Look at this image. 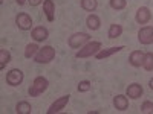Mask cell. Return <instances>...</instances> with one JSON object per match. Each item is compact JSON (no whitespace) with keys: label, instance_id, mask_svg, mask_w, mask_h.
I'll use <instances>...</instances> for the list:
<instances>
[{"label":"cell","instance_id":"5bb4252c","mask_svg":"<svg viewBox=\"0 0 153 114\" xmlns=\"http://www.w3.org/2000/svg\"><path fill=\"white\" fill-rule=\"evenodd\" d=\"M144 52L143 50H133L129 56V64L132 67H141L143 66V61H144Z\"/></svg>","mask_w":153,"mask_h":114},{"label":"cell","instance_id":"8fae6325","mask_svg":"<svg viewBox=\"0 0 153 114\" xmlns=\"http://www.w3.org/2000/svg\"><path fill=\"white\" fill-rule=\"evenodd\" d=\"M31 37L34 38V41L40 43V41L48 40V37H49V31H48L46 28H43V26H37V28H34V29H32Z\"/></svg>","mask_w":153,"mask_h":114},{"label":"cell","instance_id":"8992f818","mask_svg":"<svg viewBox=\"0 0 153 114\" xmlns=\"http://www.w3.org/2000/svg\"><path fill=\"white\" fill-rule=\"evenodd\" d=\"M138 41L144 44V46H149L153 43V26H144L139 29L138 32Z\"/></svg>","mask_w":153,"mask_h":114},{"label":"cell","instance_id":"9a60e30c","mask_svg":"<svg viewBox=\"0 0 153 114\" xmlns=\"http://www.w3.org/2000/svg\"><path fill=\"white\" fill-rule=\"evenodd\" d=\"M113 107L118 111H126L127 108H129V99H127V96H124V94L115 96L113 97Z\"/></svg>","mask_w":153,"mask_h":114},{"label":"cell","instance_id":"d6986e66","mask_svg":"<svg viewBox=\"0 0 153 114\" xmlns=\"http://www.w3.org/2000/svg\"><path fill=\"white\" fill-rule=\"evenodd\" d=\"M40 50L37 43H32V44H28L26 49H25V58H34L37 55V52Z\"/></svg>","mask_w":153,"mask_h":114},{"label":"cell","instance_id":"83f0119b","mask_svg":"<svg viewBox=\"0 0 153 114\" xmlns=\"http://www.w3.org/2000/svg\"><path fill=\"white\" fill-rule=\"evenodd\" d=\"M149 87H150V90H153V78L150 79V82H149Z\"/></svg>","mask_w":153,"mask_h":114},{"label":"cell","instance_id":"7402d4cb","mask_svg":"<svg viewBox=\"0 0 153 114\" xmlns=\"http://www.w3.org/2000/svg\"><path fill=\"white\" fill-rule=\"evenodd\" d=\"M143 67H144L147 72H152V70H153V52H147V53L144 55Z\"/></svg>","mask_w":153,"mask_h":114},{"label":"cell","instance_id":"5b68a950","mask_svg":"<svg viewBox=\"0 0 153 114\" xmlns=\"http://www.w3.org/2000/svg\"><path fill=\"white\" fill-rule=\"evenodd\" d=\"M23 72L19 70V69H12L6 73V84L11 85V87H17L23 82Z\"/></svg>","mask_w":153,"mask_h":114},{"label":"cell","instance_id":"ba28073f","mask_svg":"<svg viewBox=\"0 0 153 114\" xmlns=\"http://www.w3.org/2000/svg\"><path fill=\"white\" fill-rule=\"evenodd\" d=\"M69 94H65V96H61V97H58L55 102L49 107V110H48V114H55V113H60L61 110H65V107L68 105V102H69Z\"/></svg>","mask_w":153,"mask_h":114},{"label":"cell","instance_id":"2e32d148","mask_svg":"<svg viewBox=\"0 0 153 114\" xmlns=\"http://www.w3.org/2000/svg\"><path fill=\"white\" fill-rule=\"evenodd\" d=\"M100 24H101V20L95 14H91V15L86 18V26L91 29V31H98L100 29Z\"/></svg>","mask_w":153,"mask_h":114},{"label":"cell","instance_id":"30bf717a","mask_svg":"<svg viewBox=\"0 0 153 114\" xmlns=\"http://www.w3.org/2000/svg\"><path fill=\"white\" fill-rule=\"evenodd\" d=\"M150 18H152V12H150V9L147 6H141V8L136 11L135 20H136L138 24H146V23L150 21Z\"/></svg>","mask_w":153,"mask_h":114},{"label":"cell","instance_id":"e0dca14e","mask_svg":"<svg viewBox=\"0 0 153 114\" xmlns=\"http://www.w3.org/2000/svg\"><path fill=\"white\" fill-rule=\"evenodd\" d=\"M121 34H123V26H121V24H117V23L110 24L109 32H107V35H109L110 40H115V38L121 37Z\"/></svg>","mask_w":153,"mask_h":114},{"label":"cell","instance_id":"7c38bea8","mask_svg":"<svg viewBox=\"0 0 153 114\" xmlns=\"http://www.w3.org/2000/svg\"><path fill=\"white\" fill-rule=\"evenodd\" d=\"M43 12H45L48 21H54V18H55V3H54V0H45L43 2Z\"/></svg>","mask_w":153,"mask_h":114},{"label":"cell","instance_id":"603a6c76","mask_svg":"<svg viewBox=\"0 0 153 114\" xmlns=\"http://www.w3.org/2000/svg\"><path fill=\"white\" fill-rule=\"evenodd\" d=\"M109 5H110V8H112V9L121 11V9H124V8H126L127 2H126V0H109Z\"/></svg>","mask_w":153,"mask_h":114},{"label":"cell","instance_id":"ac0fdd59","mask_svg":"<svg viewBox=\"0 0 153 114\" xmlns=\"http://www.w3.org/2000/svg\"><path fill=\"white\" fill-rule=\"evenodd\" d=\"M32 111V107L29 102H26V100H22V102H19L16 105V113L17 114H31Z\"/></svg>","mask_w":153,"mask_h":114},{"label":"cell","instance_id":"44dd1931","mask_svg":"<svg viewBox=\"0 0 153 114\" xmlns=\"http://www.w3.org/2000/svg\"><path fill=\"white\" fill-rule=\"evenodd\" d=\"M11 61V53L8 52L6 49H0V69H5V66Z\"/></svg>","mask_w":153,"mask_h":114},{"label":"cell","instance_id":"7a4b0ae2","mask_svg":"<svg viewBox=\"0 0 153 114\" xmlns=\"http://www.w3.org/2000/svg\"><path fill=\"white\" fill-rule=\"evenodd\" d=\"M100 50H101V43L100 41H89L83 47H80V50L75 53V56L76 58H91V56L97 55Z\"/></svg>","mask_w":153,"mask_h":114},{"label":"cell","instance_id":"277c9868","mask_svg":"<svg viewBox=\"0 0 153 114\" xmlns=\"http://www.w3.org/2000/svg\"><path fill=\"white\" fill-rule=\"evenodd\" d=\"M89 40H91V35H89L87 32H76V34H74V35L69 37L68 44H69L72 49H80V47H83L86 43H89Z\"/></svg>","mask_w":153,"mask_h":114},{"label":"cell","instance_id":"4316f807","mask_svg":"<svg viewBox=\"0 0 153 114\" xmlns=\"http://www.w3.org/2000/svg\"><path fill=\"white\" fill-rule=\"evenodd\" d=\"M16 2H17V5H19V6H23L25 3H26V0H16Z\"/></svg>","mask_w":153,"mask_h":114},{"label":"cell","instance_id":"3957f363","mask_svg":"<svg viewBox=\"0 0 153 114\" xmlns=\"http://www.w3.org/2000/svg\"><path fill=\"white\" fill-rule=\"evenodd\" d=\"M54 58H55V49L52 46H43V47H40V50L34 56V61L37 64H48Z\"/></svg>","mask_w":153,"mask_h":114},{"label":"cell","instance_id":"cb8c5ba5","mask_svg":"<svg viewBox=\"0 0 153 114\" xmlns=\"http://www.w3.org/2000/svg\"><path fill=\"white\" fill-rule=\"evenodd\" d=\"M141 113H144V114H153V102H150V100H144L143 105H141Z\"/></svg>","mask_w":153,"mask_h":114},{"label":"cell","instance_id":"d4e9b609","mask_svg":"<svg viewBox=\"0 0 153 114\" xmlns=\"http://www.w3.org/2000/svg\"><path fill=\"white\" fill-rule=\"evenodd\" d=\"M76 88H78L80 93H86L92 88V84H91V81H80V84H78Z\"/></svg>","mask_w":153,"mask_h":114},{"label":"cell","instance_id":"52a82bcc","mask_svg":"<svg viewBox=\"0 0 153 114\" xmlns=\"http://www.w3.org/2000/svg\"><path fill=\"white\" fill-rule=\"evenodd\" d=\"M16 24L22 31H29L32 28V18H31L29 14H26V12H20L16 17Z\"/></svg>","mask_w":153,"mask_h":114},{"label":"cell","instance_id":"484cf974","mask_svg":"<svg viewBox=\"0 0 153 114\" xmlns=\"http://www.w3.org/2000/svg\"><path fill=\"white\" fill-rule=\"evenodd\" d=\"M28 2H29L31 6H38V5H42L45 0H28Z\"/></svg>","mask_w":153,"mask_h":114},{"label":"cell","instance_id":"4fadbf2b","mask_svg":"<svg viewBox=\"0 0 153 114\" xmlns=\"http://www.w3.org/2000/svg\"><path fill=\"white\" fill-rule=\"evenodd\" d=\"M123 49H124V46H115V47H109V49H101L100 52L95 55V58L97 59H106V58H109V56H112L115 53L121 52Z\"/></svg>","mask_w":153,"mask_h":114},{"label":"cell","instance_id":"9c48e42d","mask_svg":"<svg viewBox=\"0 0 153 114\" xmlns=\"http://www.w3.org/2000/svg\"><path fill=\"white\" fill-rule=\"evenodd\" d=\"M143 93H144L143 85L138 84V82H133V84H130L129 87L126 88V96L129 99H139L143 96Z\"/></svg>","mask_w":153,"mask_h":114},{"label":"cell","instance_id":"6da1fadb","mask_svg":"<svg viewBox=\"0 0 153 114\" xmlns=\"http://www.w3.org/2000/svg\"><path fill=\"white\" fill-rule=\"evenodd\" d=\"M48 87H49V81L45 78V76H37V78L34 79V82H32V85L29 87L28 93H29L31 97H37V96L43 94L48 90Z\"/></svg>","mask_w":153,"mask_h":114},{"label":"cell","instance_id":"ffe728a7","mask_svg":"<svg viewBox=\"0 0 153 114\" xmlns=\"http://www.w3.org/2000/svg\"><path fill=\"white\" fill-rule=\"evenodd\" d=\"M80 3H81V8L84 11H87V12H94L97 9V6H98L97 0H81Z\"/></svg>","mask_w":153,"mask_h":114}]
</instances>
